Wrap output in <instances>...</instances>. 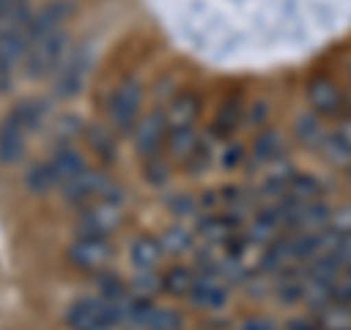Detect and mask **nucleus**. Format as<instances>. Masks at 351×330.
Returning a JSON list of instances; mask_svg holds the SVG:
<instances>
[{"instance_id": "2eb2a0df", "label": "nucleus", "mask_w": 351, "mask_h": 330, "mask_svg": "<svg viewBox=\"0 0 351 330\" xmlns=\"http://www.w3.org/2000/svg\"><path fill=\"white\" fill-rule=\"evenodd\" d=\"M196 114H199V103H196V97L182 94V97H176V100L170 103L167 123H170L173 129H191V123L196 120Z\"/></svg>"}, {"instance_id": "0eeeda50", "label": "nucleus", "mask_w": 351, "mask_h": 330, "mask_svg": "<svg viewBox=\"0 0 351 330\" xmlns=\"http://www.w3.org/2000/svg\"><path fill=\"white\" fill-rule=\"evenodd\" d=\"M112 120L120 126V129H129L132 123H135L138 117V108H141V85L135 79H129L117 88V91L112 94Z\"/></svg>"}, {"instance_id": "423d86ee", "label": "nucleus", "mask_w": 351, "mask_h": 330, "mask_svg": "<svg viewBox=\"0 0 351 330\" xmlns=\"http://www.w3.org/2000/svg\"><path fill=\"white\" fill-rule=\"evenodd\" d=\"M126 316H129V322H135L147 330H179V325H182L179 313L161 310V307H152L147 301H132Z\"/></svg>"}, {"instance_id": "a878e982", "label": "nucleus", "mask_w": 351, "mask_h": 330, "mask_svg": "<svg viewBox=\"0 0 351 330\" xmlns=\"http://www.w3.org/2000/svg\"><path fill=\"white\" fill-rule=\"evenodd\" d=\"M348 313H351V301H348Z\"/></svg>"}, {"instance_id": "7ed1b4c3", "label": "nucleus", "mask_w": 351, "mask_h": 330, "mask_svg": "<svg viewBox=\"0 0 351 330\" xmlns=\"http://www.w3.org/2000/svg\"><path fill=\"white\" fill-rule=\"evenodd\" d=\"M62 44L64 36L62 32H50V36H41V38H29V47H27V73L29 76H44L50 73L56 64H62Z\"/></svg>"}, {"instance_id": "f03ea898", "label": "nucleus", "mask_w": 351, "mask_h": 330, "mask_svg": "<svg viewBox=\"0 0 351 330\" xmlns=\"http://www.w3.org/2000/svg\"><path fill=\"white\" fill-rule=\"evenodd\" d=\"M120 318L114 301H76L68 313L73 330H112Z\"/></svg>"}, {"instance_id": "5701e85b", "label": "nucleus", "mask_w": 351, "mask_h": 330, "mask_svg": "<svg viewBox=\"0 0 351 330\" xmlns=\"http://www.w3.org/2000/svg\"><path fill=\"white\" fill-rule=\"evenodd\" d=\"M21 9H24V0H0V21L3 18H21Z\"/></svg>"}, {"instance_id": "4468645a", "label": "nucleus", "mask_w": 351, "mask_h": 330, "mask_svg": "<svg viewBox=\"0 0 351 330\" xmlns=\"http://www.w3.org/2000/svg\"><path fill=\"white\" fill-rule=\"evenodd\" d=\"M319 196V181L313 175H290L284 181V202H313Z\"/></svg>"}, {"instance_id": "1a4fd4ad", "label": "nucleus", "mask_w": 351, "mask_h": 330, "mask_svg": "<svg viewBox=\"0 0 351 330\" xmlns=\"http://www.w3.org/2000/svg\"><path fill=\"white\" fill-rule=\"evenodd\" d=\"M117 211H114V205L112 202H103L100 207H88L85 216H82V223H80V231H82V237H106L108 231H112L117 225Z\"/></svg>"}, {"instance_id": "9d476101", "label": "nucleus", "mask_w": 351, "mask_h": 330, "mask_svg": "<svg viewBox=\"0 0 351 330\" xmlns=\"http://www.w3.org/2000/svg\"><path fill=\"white\" fill-rule=\"evenodd\" d=\"M85 79V59L82 53H73L71 59H64L59 64V73H56V94L59 97H73L76 91L82 88Z\"/></svg>"}, {"instance_id": "20e7f679", "label": "nucleus", "mask_w": 351, "mask_h": 330, "mask_svg": "<svg viewBox=\"0 0 351 330\" xmlns=\"http://www.w3.org/2000/svg\"><path fill=\"white\" fill-rule=\"evenodd\" d=\"M64 196L76 205H91V202L114 199V190H112V184H108L106 175L85 170L82 175H76L71 184H64Z\"/></svg>"}, {"instance_id": "f257e3e1", "label": "nucleus", "mask_w": 351, "mask_h": 330, "mask_svg": "<svg viewBox=\"0 0 351 330\" xmlns=\"http://www.w3.org/2000/svg\"><path fill=\"white\" fill-rule=\"evenodd\" d=\"M36 123H38V108L29 103L18 105L15 112L9 114L3 129H0V164L21 161V155H24V135H27V129H32Z\"/></svg>"}, {"instance_id": "412c9836", "label": "nucleus", "mask_w": 351, "mask_h": 330, "mask_svg": "<svg viewBox=\"0 0 351 330\" xmlns=\"http://www.w3.org/2000/svg\"><path fill=\"white\" fill-rule=\"evenodd\" d=\"M196 278L188 269H170L167 278H164V290L173 292V295H191Z\"/></svg>"}, {"instance_id": "4be33fe9", "label": "nucleus", "mask_w": 351, "mask_h": 330, "mask_svg": "<svg viewBox=\"0 0 351 330\" xmlns=\"http://www.w3.org/2000/svg\"><path fill=\"white\" fill-rule=\"evenodd\" d=\"M258 158H276L278 155V138L276 135H267L258 140V149H255Z\"/></svg>"}, {"instance_id": "6e6552de", "label": "nucleus", "mask_w": 351, "mask_h": 330, "mask_svg": "<svg viewBox=\"0 0 351 330\" xmlns=\"http://www.w3.org/2000/svg\"><path fill=\"white\" fill-rule=\"evenodd\" d=\"M68 255L73 260V266H80V269H100V266H106V260L112 257V249H108V243L103 237H80L71 246Z\"/></svg>"}, {"instance_id": "6ab92c4d", "label": "nucleus", "mask_w": 351, "mask_h": 330, "mask_svg": "<svg viewBox=\"0 0 351 330\" xmlns=\"http://www.w3.org/2000/svg\"><path fill=\"white\" fill-rule=\"evenodd\" d=\"M170 149L176 158H191L196 149H199V140L191 129H173V138H170Z\"/></svg>"}, {"instance_id": "f8f14e48", "label": "nucleus", "mask_w": 351, "mask_h": 330, "mask_svg": "<svg viewBox=\"0 0 351 330\" xmlns=\"http://www.w3.org/2000/svg\"><path fill=\"white\" fill-rule=\"evenodd\" d=\"M307 100H311V105L319 114H334L337 108H339V103H343V94H339V88L331 79H316L311 85V94H307Z\"/></svg>"}, {"instance_id": "39448f33", "label": "nucleus", "mask_w": 351, "mask_h": 330, "mask_svg": "<svg viewBox=\"0 0 351 330\" xmlns=\"http://www.w3.org/2000/svg\"><path fill=\"white\" fill-rule=\"evenodd\" d=\"M27 47H29V32L21 24H12L0 32V79H6L15 71V64L27 56Z\"/></svg>"}, {"instance_id": "b1692460", "label": "nucleus", "mask_w": 351, "mask_h": 330, "mask_svg": "<svg viewBox=\"0 0 351 330\" xmlns=\"http://www.w3.org/2000/svg\"><path fill=\"white\" fill-rule=\"evenodd\" d=\"M164 243H167V249L179 251V249H184V246H188V234H184V231H170Z\"/></svg>"}, {"instance_id": "aec40b11", "label": "nucleus", "mask_w": 351, "mask_h": 330, "mask_svg": "<svg viewBox=\"0 0 351 330\" xmlns=\"http://www.w3.org/2000/svg\"><path fill=\"white\" fill-rule=\"evenodd\" d=\"M27 187L32 193H47L56 187V179H53V170H50V164H38V167H32L27 173Z\"/></svg>"}, {"instance_id": "a211bd4d", "label": "nucleus", "mask_w": 351, "mask_h": 330, "mask_svg": "<svg viewBox=\"0 0 351 330\" xmlns=\"http://www.w3.org/2000/svg\"><path fill=\"white\" fill-rule=\"evenodd\" d=\"M161 257V246L152 237H141L135 246H132V260H135L138 269H152Z\"/></svg>"}, {"instance_id": "dca6fc26", "label": "nucleus", "mask_w": 351, "mask_h": 330, "mask_svg": "<svg viewBox=\"0 0 351 330\" xmlns=\"http://www.w3.org/2000/svg\"><path fill=\"white\" fill-rule=\"evenodd\" d=\"M164 126H167V117L164 114H149L144 123L138 129V149L149 155V152H156L161 138H164Z\"/></svg>"}, {"instance_id": "f3484780", "label": "nucleus", "mask_w": 351, "mask_h": 330, "mask_svg": "<svg viewBox=\"0 0 351 330\" xmlns=\"http://www.w3.org/2000/svg\"><path fill=\"white\" fill-rule=\"evenodd\" d=\"M50 170H53V179H56V184H71L76 175L85 173L82 158L76 155V152H71V149L59 152V155L50 161Z\"/></svg>"}, {"instance_id": "9b49d317", "label": "nucleus", "mask_w": 351, "mask_h": 330, "mask_svg": "<svg viewBox=\"0 0 351 330\" xmlns=\"http://www.w3.org/2000/svg\"><path fill=\"white\" fill-rule=\"evenodd\" d=\"M68 3H50V6H44L41 12L29 21V27H27V32H29V38H41V36H50V32H59V27H62V21L68 18Z\"/></svg>"}, {"instance_id": "ddd939ff", "label": "nucleus", "mask_w": 351, "mask_h": 330, "mask_svg": "<svg viewBox=\"0 0 351 330\" xmlns=\"http://www.w3.org/2000/svg\"><path fill=\"white\" fill-rule=\"evenodd\" d=\"M191 299L196 307H202V310H217V307L226 304V290L219 287L214 278H196Z\"/></svg>"}, {"instance_id": "393cba45", "label": "nucleus", "mask_w": 351, "mask_h": 330, "mask_svg": "<svg viewBox=\"0 0 351 330\" xmlns=\"http://www.w3.org/2000/svg\"><path fill=\"white\" fill-rule=\"evenodd\" d=\"M240 330H272V322H267V318H249Z\"/></svg>"}]
</instances>
